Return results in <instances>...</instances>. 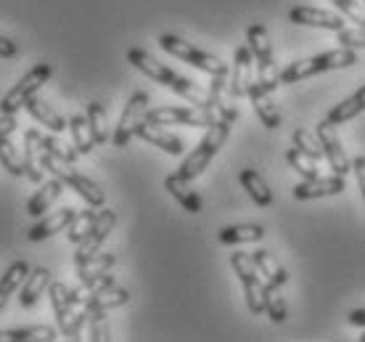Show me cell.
<instances>
[{"mask_svg":"<svg viewBox=\"0 0 365 342\" xmlns=\"http://www.w3.org/2000/svg\"><path fill=\"white\" fill-rule=\"evenodd\" d=\"M24 109H27L29 114H32V117L40 122V125H46L51 133H64V130L69 128V122H66L64 117H61V114H58V111L51 106V104L40 101V99H35V96H32V99L24 104Z\"/></svg>","mask_w":365,"mask_h":342,"instance_id":"7402d4cb","label":"cell"},{"mask_svg":"<svg viewBox=\"0 0 365 342\" xmlns=\"http://www.w3.org/2000/svg\"><path fill=\"white\" fill-rule=\"evenodd\" d=\"M146 111H148V93L146 91H135L130 96V101L125 104V111H122V117H119V125L114 130V146L117 149H125L130 146V141L135 136L138 125L146 120Z\"/></svg>","mask_w":365,"mask_h":342,"instance_id":"ba28073f","label":"cell"},{"mask_svg":"<svg viewBox=\"0 0 365 342\" xmlns=\"http://www.w3.org/2000/svg\"><path fill=\"white\" fill-rule=\"evenodd\" d=\"M64 181L61 178H51V181H46V183H40V188L35 191V196L27 202V213L32 215V218H40V215L46 213V210H51V204L61 196V191H64Z\"/></svg>","mask_w":365,"mask_h":342,"instance_id":"d6986e66","label":"cell"},{"mask_svg":"<svg viewBox=\"0 0 365 342\" xmlns=\"http://www.w3.org/2000/svg\"><path fill=\"white\" fill-rule=\"evenodd\" d=\"M315 136H318L320 146H323V154L329 159L331 170L336 176H347L349 170H352V162H349L347 151L341 146V139L336 136V125L329 120H320L318 128H315Z\"/></svg>","mask_w":365,"mask_h":342,"instance_id":"9c48e42d","label":"cell"},{"mask_svg":"<svg viewBox=\"0 0 365 342\" xmlns=\"http://www.w3.org/2000/svg\"><path fill=\"white\" fill-rule=\"evenodd\" d=\"M146 120L154 125H185V128H210L220 120L215 109L201 106H154L146 111Z\"/></svg>","mask_w":365,"mask_h":342,"instance_id":"5b68a950","label":"cell"},{"mask_svg":"<svg viewBox=\"0 0 365 342\" xmlns=\"http://www.w3.org/2000/svg\"><path fill=\"white\" fill-rule=\"evenodd\" d=\"M265 313L270 316V321H275V324L286 321V303H283L281 297V287H275L270 281L265 284Z\"/></svg>","mask_w":365,"mask_h":342,"instance_id":"836d02e7","label":"cell"},{"mask_svg":"<svg viewBox=\"0 0 365 342\" xmlns=\"http://www.w3.org/2000/svg\"><path fill=\"white\" fill-rule=\"evenodd\" d=\"M334 6H336L339 11H341V16L352 19L355 24H360V27H365V9L357 3V0H331Z\"/></svg>","mask_w":365,"mask_h":342,"instance_id":"f35d334b","label":"cell"},{"mask_svg":"<svg viewBox=\"0 0 365 342\" xmlns=\"http://www.w3.org/2000/svg\"><path fill=\"white\" fill-rule=\"evenodd\" d=\"M32 340H43V342H53L56 340V329L53 326H21V329H11V342H32Z\"/></svg>","mask_w":365,"mask_h":342,"instance_id":"e575fe53","label":"cell"},{"mask_svg":"<svg viewBox=\"0 0 365 342\" xmlns=\"http://www.w3.org/2000/svg\"><path fill=\"white\" fill-rule=\"evenodd\" d=\"M98 221V213L96 210H85V213H77V218L72 221V226L66 228V239L72 244H80V241L93 231V226Z\"/></svg>","mask_w":365,"mask_h":342,"instance_id":"1f68e13d","label":"cell"},{"mask_svg":"<svg viewBox=\"0 0 365 342\" xmlns=\"http://www.w3.org/2000/svg\"><path fill=\"white\" fill-rule=\"evenodd\" d=\"M252 258H255V263H257V271H259V273H262L270 284H275V287H283V284L289 281V273H286V268H283L281 263L270 255V250H255V252H252Z\"/></svg>","mask_w":365,"mask_h":342,"instance_id":"484cf974","label":"cell"},{"mask_svg":"<svg viewBox=\"0 0 365 342\" xmlns=\"http://www.w3.org/2000/svg\"><path fill=\"white\" fill-rule=\"evenodd\" d=\"M238 181L247 188V194L252 196V202H255L257 207H270V204H273V191H270L267 181L257 173L255 167H244Z\"/></svg>","mask_w":365,"mask_h":342,"instance_id":"44dd1931","label":"cell"},{"mask_svg":"<svg viewBox=\"0 0 365 342\" xmlns=\"http://www.w3.org/2000/svg\"><path fill=\"white\" fill-rule=\"evenodd\" d=\"M165 188L178 199V204H180L182 210H188V213H193V215L201 213V196L191 188V181H188V178H182L180 173L167 176Z\"/></svg>","mask_w":365,"mask_h":342,"instance_id":"ac0fdd59","label":"cell"},{"mask_svg":"<svg viewBox=\"0 0 365 342\" xmlns=\"http://www.w3.org/2000/svg\"><path fill=\"white\" fill-rule=\"evenodd\" d=\"M286 162H289L302 178H318V162H315L310 154H304L299 146H292L286 151Z\"/></svg>","mask_w":365,"mask_h":342,"instance_id":"d6a6232c","label":"cell"},{"mask_svg":"<svg viewBox=\"0 0 365 342\" xmlns=\"http://www.w3.org/2000/svg\"><path fill=\"white\" fill-rule=\"evenodd\" d=\"M0 165L9 170V176L21 178L24 176V157H19V149L11 144V139H0Z\"/></svg>","mask_w":365,"mask_h":342,"instance_id":"f546056e","label":"cell"},{"mask_svg":"<svg viewBox=\"0 0 365 342\" xmlns=\"http://www.w3.org/2000/svg\"><path fill=\"white\" fill-rule=\"evenodd\" d=\"M247 40H249V51H252V56H255L257 61L273 59V46H270V37H267L265 24H249Z\"/></svg>","mask_w":365,"mask_h":342,"instance_id":"f1b7e54d","label":"cell"},{"mask_svg":"<svg viewBox=\"0 0 365 342\" xmlns=\"http://www.w3.org/2000/svg\"><path fill=\"white\" fill-rule=\"evenodd\" d=\"M352 173L357 176V183H360V191H363V199H365V157L352 159Z\"/></svg>","mask_w":365,"mask_h":342,"instance_id":"ee69618b","label":"cell"},{"mask_svg":"<svg viewBox=\"0 0 365 342\" xmlns=\"http://www.w3.org/2000/svg\"><path fill=\"white\" fill-rule=\"evenodd\" d=\"M43 146L51 151V154H56V157L66 159V162H74V159L80 157V151L72 146H66V144H61L58 139H53V136H43Z\"/></svg>","mask_w":365,"mask_h":342,"instance_id":"ab89813d","label":"cell"},{"mask_svg":"<svg viewBox=\"0 0 365 342\" xmlns=\"http://www.w3.org/2000/svg\"><path fill=\"white\" fill-rule=\"evenodd\" d=\"M16 114H0V139H6L11 136L14 130H16Z\"/></svg>","mask_w":365,"mask_h":342,"instance_id":"b9f144b4","label":"cell"},{"mask_svg":"<svg viewBox=\"0 0 365 342\" xmlns=\"http://www.w3.org/2000/svg\"><path fill=\"white\" fill-rule=\"evenodd\" d=\"M40 141H43V136H40ZM72 165L74 162H66V159L56 157V154H51L46 146L40 149V167H43V170H48V173L56 178H61V181H64L69 188H74V191L83 196L91 207H103V202H106L103 188H101L96 181H91L88 176L77 173Z\"/></svg>","mask_w":365,"mask_h":342,"instance_id":"3957f363","label":"cell"},{"mask_svg":"<svg viewBox=\"0 0 365 342\" xmlns=\"http://www.w3.org/2000/svg\"><path fill=\"white\" fill-rule=\"evenodd\" d=\"M265 236V228L257 223H238V226H225L220 228L217 239L222 244H247V241H259Z\"/></svg>","mask_w":365,"mask_h":342,"instance_id":"cb8c5ba5","label":"cell"},{"mask_svg":"<svg viewBox=\"0 0 365 342\" xmlns=\"http://www.w3.org/2000/svg\"><path fill=\"white\" fill-rule=\"evenodd\" d=\"M294 24H307V27H320V29H344V19L334 14V11H323V9H312V6H297L289 14Z\"/></svg>","mask_w":365,"mask_h":342,"instance_id":"5bb4252c","label":"cell"},{"mask_svg":"<svg viewBox=\"0 0 365 342\" xmlns=\"http://www.w3.org/2000/svg\"><path fill=\"white\" fill-rule=\"evenodd\" d=\"M29 276V263L27 260H16L14 266H11L3 278H0V311L6 308V303L11 300V295L16 292L21 284H24V278Z\"/></svg>","mask_w":365,"mask_h":342,"instance_id":"d4e9b609","label":"cell"},{"mask_svg":"<svg viewBox=\"0 0 365 342\" xmlns=\"http://www.w3.org/2000/svg\"><path fill=\"white\" fill-rule=\"evenodd\" d=\"M114 263H117V258H114L111 252H98V255H93V258H88L85 263L77 266V278L85 284V281H91V278L111 271L114 268Z\"/></svg>","mask_w":365,"mask_h":342,"instance_id":"4316f807","label":"cell"},{"mask_svg":"<svg viewBox=\"0 0 365 342\" xmlns=\"http://www.w3.org/2000/svg\"><path fill=\"white\" fill-rule=\"evenodd\" d=\"M255 56L249 51V46H241L233 51V69L228 77V93L233 99H244L249 96V85L255 83Z\"/></svg>","mask_w":365,"mask_h":342,"instance_id":"8fae6325","label":"cell"},{"mask_svg":"<svg viewBox=\"0 0 365 342\" xmlns=\"http://www.w3.org/2000/svg\"><path fill=\"white\" fill-rule=\"evenodd\" d=\"M51 74H53V66L48 64V61L32 66L14 88L3 96V101H0V114H16V111L21 109V106H24V104H27L29 99L48 83V80H51Z\"/></svg>","mask_w":365,"mask_h":342,"instance_id":"8992f818","label":"cell"},{"mask_svg":"<svg viewBox=\"0 0 365 342\" xmlns=\"http://www.w3.org/2000/svg\"><path fill=\"white\" fill-rule=\"evenodd\" d=\"M48 287H51V271L46 266H37L35 271H29V276L24 278V284L19 289V306L32 308Z\"/></svg>","mask_w":365,"mask_h":342,"instance_id":"e0dca14e","label":"cell"},{"mask_svg":"<svg viewBox=\"0 0 365 342\" xmlns=\"http://www.w3.org/2000/svg\"><path fill=\"white\" fill-rule=\"evenodd\" d=\"M114 226H117V213H114V210H101L98 221H96V226H93V231L77 244L74 266H80V263H85L88 258L98 255L101 247H103V241L109 239V233L114 231Z\"/></svg>","mask_w":365,"mask_h":342,"instance_id":"30bf717a","label":"cell"},{"mask_svg":"<svg viewBox=\"0 0 365 342\" xmlns=\"http://www.w3.org/2000/svg\"><path fill=\"white\" fill-rule=\"evenodd\" d=\"M257 83L262 85L265 91H270V93H273L278 85H281V72H278V64H275V59L257 61Z\"/></svg>","mask_w":365,"mask_h":342,"instance_id":"8d00e7d4","label":"cell"},{"mask_svg":"<svg viewBox=\"0 0 365 342\" xmlns=\"http://www.w3.org/2000/svg\"><path fill=\"white\" fill-rule=\"evenodd\" d=\"M88 332H91L93 342H103L109 340V324H106V313L103 311H91V318H88Z\"/></svg>","mask_w":365,"mask_h":342,"instance_id":"74e56055","label":"cell"},{"mask_svg":"<svg viewBox=\"0 0 365 342\" xmlns=\"http://www.w3.org/2000/svg\"><path fill=\"white\" fill-rule=\"evenodd\" d=\"M360 111H365V83H363V88H357L349 99L336 104V106L326 114V120L334 122V125H344V122H349L352 117H357Z\"/></svg>","mask_w":365,"mask_h":342,"instance_id":"603a6c76","label":"cell"},{"mask_svg":"<svg viewBox=\"0 0 365 342\" xmlns=\"http://www.w3.org/2000/svg\"><path fill=\"white\" fill-rule=\"evenodd\" d=\"M40 136L43 133H37V130L24 133V178H29L32 183H43V167H40L43 141H40Z\"/></svg>","mask_w":365,"mask_h":342,"instance_id":"ffe728a7","label":"cell"},{"mask_svg":"<svg viewBox=\"0 0 365 342\" xmlns=\"http://www.w3.org/2000/svg\"><path fill=\"white\" fill-rule=\"evenodd\" d=\"M294 146H299L304 154H310L315 162H320V159L326 157L323 154V146H320V141H318V136H312L310 130H304V128H297L294 130Z\"/></svg>","mask_w":365,"mask_h":342,"instance_id":"d590c367","label":"cell"},{"mask_svg":"<svg viewBox=\"0 0 365 342\" xmlns=\"http://www.w3.org/2000/svg\"><path fill=\"white\" fill-rule=\"evenodd\" d=\"M69 130H72V139H74V149L80 154H91L93 146H96V139H93V130L91 122H88V114H74L69 120Z\"/></svg>","mask_w":365,"mask_h":342,"instance_id":"83f0119b","label":"cell"},{"mask_svg":"<svg viewBox=\"0 0 365 342\" xmlns=\"http://www.w3.org/2000/svg\"><path fill=\"white\" fill-rule=\"evenodd\" d=\"M159 46L165 48L170 56H175V59H180V61L196 66V69H201V72H207V74H215L228 66L222 59L207 54V51H201V48L191 46L188 40H182V37H178V35H170V32H165V35L159 37Z\"/></svg>","mask_w":365,"mask_h":342,"instance_id":"52a82bcc","label":"cell"},{"mask_svg":"<svg viewBox=\"0 0 365 342\" xmlns=\"http://www.w3.org/2000/svg\"><path fill=\"white\" fill-rule=\"evenodd\" d=\"M88 122H91L96 146H98V144H106V141H109V128H106V109H103L101 101L88 104Z\"/></svg>","mask_w":365,"mask_h":342,"instance_id":"4dcf8cb0","label":"cell"},{"mask_svg":"<svg viewBox=\"0 0 365 342\" xmlns=\"http://www.w3.org/2000/svg\"><path fill=\"white\" fill-rule=\"evenodd\" d=\"M16 54H19L16 43H14L11 37H3V35H0V59H14Z\"/></svg>","mask_w":365,"mask_h":342,"instance_id":"7bdbcfd3","label":"cell"},{"mask_svg":"<svg viewBox=\"0 0 365 342\" xmlns=\"http://www.w3.org/2000/svg\"><path fill=\"white\" fill-rule=\"evenodd\" d=\"M363 3H365V0H363Z\"/></svg>","mask_w":365,"mask_h":342,"instance_id":"7dc6e473","label":"cell"},{"mask_svg":"<svg viewBox=\"0 0 365 342\" xmlns=\"http://www.w3.org/2000/svg\"><path fill=\"white\" fill-rule=\"evenodd\" d=\"M135 136L138 139H143L146 144H151V146L162 149V151H167V154H173V157L182 154V141L178 139V136H173V133H167L162 125H154V122L143 120L140 125H138Z\"/></svg>","mask_w":365,"mask_h":342,"instance_id":"9a60e30c","label":"cell"},{"mask_svg":"<svg viewBox=\"0 0 365 342\" xmlns=\"http://www.w3.org/2000/svg\"><path fill=\"white\" fill-rule=\"evenodd\" d=\"M249 101H252V109H255V114L259 117V122H262L267 130H275L278 125H281L278 104L270 99V91H265L257 80L249 85Z\"/></svg>","mask_w":365,"mask_h":342,"instance_id":"4fadbf2b","label":"cell"},{"mask_svg":"<svg viewBox=\"0 0 365 342\" xmlns=\"http://www.w3.org/2000/svg\"><path fill=\"white\" fill-rule=\"evenodd\" d=\"M74 218H77V210H72V207H64V210H58V213L48 215V218L37 221L35 226L29 228V233H27L29 241H43L58 231H66V228L72 226Z\"/></svg>","mask_w":365,"mask_h":342,"instance_id":"2e32d148","label":"cell"},{"mask_svg":"<svg viewBox=\"0 0 365 342\" xmlns=\"http://www.w3.org/2000/svg\"><path fill=\"white\" fill-rule=\"evenodd\" d=\"M128 61L135 66L138 72H143L146 77H151L154 83L170 88V91L178 93L180 99L191 101L193 106H201V109H212L210 91H204V88H199L196 83H191V80L180 77L178 72H173L170 66H165L162 61H156L154 56L146 54L143 48H130V51H128Z\"/></svg>","mask_w":365,"mask_h":342,"instance_id":"6da1fadb","label":"cell"},{"mask_svg":"<svg viewBox=\"0 0 365 342\" xmlns=\"http://www.w3.org/2000/svg\"><path fill=\"white\" fill-rule=\"evenodd\" d=\"M347 188V181L344 176H329V178H304L302 183L294 186V199L299 202H307V199H318V196H336Z\"/></svg>","mask_w":365,"mask_h":342,"instance_id":"7c38bea8","label":"cell"},{"mask_svg":"<svg viewBox=\"0 0 365 342\" xmlns=\"http://www.w3.org/2000/svg\"><path fill=\"white\" fill-rule=\"evenodd\" d=\"M352 64H357L355 48L339 46L334 51L310 56V59H299V61L289 64L281 72V85L299 83V80H307V77H315V74L331 72V69H344V66H352Z\"/></svg>","mask_w":365,"mask_h":342,"instance_id":"7a4b0ae2","label":"cell"},{"mask_svg":"<svg viewBox=\"0 0 365 342\" xmlns=\"http://www.w3.org/2000/svg\"><path fill=\"white\" fill-rule=\"evenodd\" d=\"M339 46H347V48H365V27H352V29H339L336 32Z\"/></svg>","mask_w":365,"mask_h":342,"instance_id":"60d3db41","label":"cell"},{"mask_svg":"<svg viewBox=\"0 0 365 342\" xmlns=\"http://www.w3.org/2000/svg\"><path fill=\"white\" fill-rule=\"evenodd\" d=\"M349 324L363 326V329H365V308H355V311L349 313Z\"/></svg>","mask_w":365,"mask_h":342,"instance_id":"f6af8a7d","label":"cell"},{"mask_svg":"<svg viewBox=\"0 0 365 342\" xmlns=\"http://www.w3.org/2000/svg\"><path fill=\"white\" fill-rule=\"evenodd\" d=\"M230 136V122L228 120H217L215 125H210L207 128V136L199 141V146L193 149L188 157L182 159L180 165V173L182 178H188V181H193V178H199L207 167H210V162L215 159V154H217L220 149H222V144L228 141Z\"/></svg>","mask_w":365,"mask_h":342,"instance_id":"277c9868","label":"cell"},{"mask_svg":"<svg viewBox=\"0 0 365 342\" xmlns=\"http://www.w3.org/2000/svg\"><path fill=\"white\" fill-rule=\"evenodd\" d=\"M360 342H365V332H363V337H360Z\"/></svg>","mask_w":365,"mask_h":342,"instance_id":"bcb514c9","label":"cell"}]
</instances>
